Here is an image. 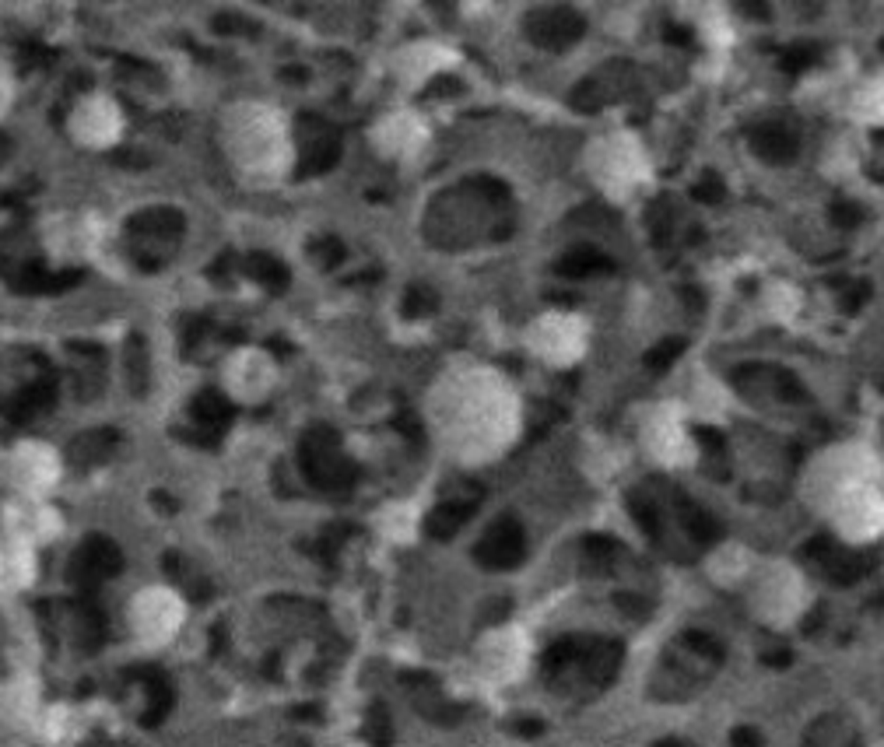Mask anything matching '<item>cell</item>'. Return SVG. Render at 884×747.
<instances>
[{
    "label": "cell",
    "mask_w": 884,
    "mask_h": 747,
    "mask_svg": "<svg viewBox=\"0 0 884 747\" xmlns=\"http://www.w3.org/2000/svg\"><path fill=\"white\" fill-rule=\"evenodd\" d=\"M762 659H765L769 666H780V670H783V666H789V659H793V653H789L786 646H780V650H769V653L762 656Z\"/></svg>",
    "instance_id": "d590c367"
},
{
    "label": "cell",
    "mask_w": 884,
    "mask_h": 747,
    "mask_svg": "<svg viewBox=\"0 0 884 747\" xmlns=\"http://www.w3.org/2000/svg\"><path fill=\"white\" fill-rule=\"evenodd\" d=\"M664 39L674 42V46H691V42H695V35H691L688 28H681V25H667V28H664Z\"/></svg>",
    "instance_id": "836d02e7"
},
{
    "label": "cell",
    "mask_w": 884,
    "mask_h": 747,
    "mask_svg": "<svg viewBox=\"0 0 884 747\" xmlns=\"http://www.w3.org/2000/svg\"><path fill=\"white\" fill-rule=\"evenodd\" d=\"M53 400H57V379H53V373H46V375H39V379H32L28 386H21L18 393L4 397V400H0V411H4L11 421H28L32 414L53 407Z\"/></svg>",
    "instance_id": "9c48e42d"
},
{
    "label": "cell",
    "mask_w": 884,
    "mask_h": 747,
    "mask_svg": "<svg viewBox=\"0 0 884 747\" xmlns=\"http://www.w3.org/2000/svg\"><path fill=\"white\" fill-rule=\"evenodd\" d=\"M214 32H253V25H246V21H235V14H218L214 18Z\"/></svg>",
    "instance_id": "1f68e13d"
},
{
    "label": "cell",
    "mask_w": 884,
    "mask_h": 747,
    "mask_svg": "<svg viewBox=\"0 0 884 747\" xmlns=\"http://www.w3.org/2000/svg\"><path fill=\"white\" fill-rule=\"evenodd\" d=\"M730 747H762V734L755 727H737L730 734Z\"/></svg>",
    "instance_id": "f546056e"
},
{
    "label": "cell",
    "mask_w": 884,
    "mask_h": 747,
    "mask_svg": "<svg viewBox=\"0 0 884 747\" xmlns=\"http://www.w3.org/2000/svg\"><path fill=\"white\" fill-rule=\"evenodd\" d=\"M688 348L685 337H667V341H660L657 348H650L646 351V358H642V366L646 369H653V373H664V369H671L674 362H678V355Z\"/></svg>",
    "instance_id": "d6986e66"
},
{
    "label": "cell",
    "mask_w": 884,
    "mask_h": 747,
    "mask_svg": "<svg viewBox=\"0 0 884 747\" xmlns=\"http://www.w3.org/2000/svg\"><path fill=\"white\" fill-rule=\"evenodd\" d=\"M621 659H625V646L621 643H614V639H583L580 670H583V677H587L593 688H607L618 677Z\"/></svg>",
    "instance_id": "ba28073f"
},
{
    "label": "cell",
    "mask_w": 884,
    "mask_h": 747,
    "mask_svg": "<svg viewBox=\"0 0 884 747\" xmlns=\"http://www.w3.org/2000/svg\"><path fill=\"white\" fill-rule=\"evenodd\" d=\"M881 53H884V39H881Z\"/></svg>",
    "instance_id": "f35d334b"
},
{
    "label": "cell",
    "mask_w": 884,
    "mask_h": 747,
    "mask_svg": "<svg viewBox=\"0 0 884 747\" xmlns=\"http://www.w3.org/2000/svg\"><path fill=\"white\" fill-rule=\"evenodd\" d=\"M232 414H235V411H232V404H228L218 389H204V393H196L194 407H190V418H194L207 435H221V432L228 428Z\"/></svg>",
    "instance_id": "7c38bea8"
},
{
    "label": "cell",
    "mask_w": 884,
    "mask_h": 747,
    "mask_svg": "<svg viewBox=\"0 0 884 747\" xmlns=\"http://www.w3.org/2000/svg\"><path fill=\"white\" fill-rule=\"evenodd\" d=\"M365 737L373 747H390V716L383 705H373L369 709V720H365Z\"/></svg>",
    "instance_id": "603a6c76"
},
{
    "label": "cell",
    "mask_w": 884,
    "mask_h": 747,
    "mask_svg": "<svg viewBox=\"0 0 884 747\" xmlns=\"http://www.w3.org/2000/svg\"><path fill=\"white\" fill-rule=\"evenodd\" d=\"M580 650H583V639H558V643L544 653V674H548V677H558L569 663H580Z\"/></svg>",
    "instance_id": "ac0fdd59"
},
{
    "label": "cell",
    "mask_w": 884,
    "mask_h": 747,
    "mask_svg": "<svg viewBox=\"0 0 884 747\" xmlns=\"http://www.w3.org/2000/svg\"><path fill=\"white\" fill-rule=\"evenodd\" d=\"M628 509H632L635 523L642 527V534H646L650 541H660V537H664V530H660V512H657V505L650 502V495L632 491V495H628Z\"/></svg>",
    "instance_id": "e0dca14e"
},
{
    "label": "cell",
    "mask_w": 884,
    "mask_h": 747,
    "mask_svg": "<svg viewBox=\"0 0 884 747\" xmlns=\"http://www.w3.org/2000/svg\"><path fill=\"white\" fill-rule=\"evenodd\" d=\"M148 681V709H144V727H155L169 716L173 709V688L158 670H137Z\"/></svg>",
    "instance_id": "9a60e30c"
},
{
    "label": "cell",
    "mask_w": 884,
    "mask_h": 747,
    "mask_svg": "<svg viewBox=\"0 0 884 747\" xmlns=\"http://www.w3.org/2000/svg\"><path fill=\"white\" fill-rule=\"evenodd\" d=\"M555 271H558L562 278H593V274H611V271H614V260L603 257V253H596L593 246H580V250L565 253V257L558 260Z\"/></svg>",
    "instance_id": "5bb4252c"
},
{
    "label": "cell",
    "mask_w": 884,
    "mask_h": 747,
    "mask_svg": "<svg viewBox=\"0 0 884 747\" xmlns=\"http://www.w3.org/2000/svg\"><path fill=\"white\" fill-rule=\"evenodd\" d=\"M748 144H751V151L762 158V162H769V166H786V162H793L796 158V148H800V141H796V134L783 127V123H758L751 134H748Z\"/></svg>",
    "instance_id": "30bf717a"
},
{
    "label": "cell",
    "mask_w": 884,
    "mask_h": 747,
    "mask_svg": "<svg viewBox=\"0 0 884 747\" xmlns=\"http://www.w3.org/2000/svg\"><path fill=\"white\" fill-rule=\"evenodd\" d=\"M119 568H123V551L116 548V541H109L102 534H92L78 548V555L71 558L67 579L78 586V593H92L102 579L119 575Z\"/></svg>",
    "instance_id": "3957f363"
},
{
    "label": "cell",
    "mask_w": 884,
    "mask_h": 747,
    "mask_svg": "<svg viewBox=\"0 0 884 747\" xmlns=\"http://www.w3.org/2000/svg\"><path fill=\"white\" fill-rule=\"evenodd\" d=\"M439 309V298H435V291L432 288H425V284H414V288H407V295H404V316H432Z\"/></svg>",
    "instance_id": "ffe728a7"
},
{
    "label": "cell",
    "mask_w": 884,
    "mask_h": 747,
    "mask_svg": "<svg viewBox=\"0 0 884 747\" xmlns=\"http://www.w3.org/2000/svg\"><path fill=\"white\" fill-rule=\"evenodd\" d=\"M583 32H587V21L573 7H548V11H534L527 18V35L541 50H565L576 39H583Z\"/></svg>",
    "instance_id": "5b68a950"
},
{
    "label": "cell",
    "mask_w": 884,
    "mask_h": 747,
    "mask_svg": "<svg viewBox=\"0 0 884 747\" xmlns=\"http://www.w3.org/2000/svg\"><path fill=\"white\" fill-rule=\"evenodd\" d=\"M478 502H481V488H467L464 495H450V498H442V502L428 512V520H425L428 537H435V541H450V537H457V534H460V527L474 516Z\"/></svg>",
    "instance_id": "52a82bcc"
},
{
    "label": "cell",
    "mask_w": 884,
    "mask_h": 747,
    "mask_svg": "<svg viewBox=\"0 0 884 747\" xmlns=\"http://www.w3.org/2000/svg\"><path fill=\"white\" fill-rule=\"evenodd\" d=\"M187 221L176 207H151V211H141L127 221V235L134 239V257L144 253V246H176V239L183 235Z\"/></svg>",
    "instance_id": "8992f818"
},
{
    "label": "cell",
    "mask_w": 884,
    "mask_h": 747,
    "mask_svg": "<svg viewBox=\"0 0 884 747\" xmlns=\"http://www.w3.org/2000/svg\"><path fill=\"white\" fill-rule=\"evenodd\" d=\"M657 747H691V744H685V741H674V737H667V741H660Z\"/></svg>",
    "instance_id": "74e56055"
},
{
    "label": "cell",
    "mask_w": 884,
    "mask_h": 747,
    "mask_svg": "<svg viewBox=\"0 0 884 747\" xmlns=\"http://www.w3.org/2000/svg\"><path fill=\"white\" fill-rule=\"evenodd\" d=\"M814 60H818V46H811V42H793V46H786L783 53H780V67H783L786 74H800Z\"/></svg>",
    "instance_id": "44dd1931"
},
{
    "label": "cell",
    "mask_w": 884,
    "mask_h": 747,
    "mask_svg": "<svg viewBox=\"0 0 884 747\" xmlns=\"http://www.w3.org/2000/svg\"><path fill=\"white\" fill-rule=\"evenodd\" d=\"M674 505H678V512H681V523H685L688 537H691L698 548H709V544H716V541L723 537L719 520H716V516H709L702 505L688 502L681 491H674Z\"/></svg>",
    "instance_id": "8fae6325"
},
{
    "label": "cell",
    "mask_w": 884,
    "mask_h": 747,
    "mask_svg": "<svg viewBox=\"0 0 884 747\" xmlns=\"http://www.w3.org/2000/svg\"><path fill=\"white\" fill-rule=\"evenodd\" d=\"M723 196H726V187H723V180H716L712 173H705V180L691 187V200H698V204H719Z\"/></svg>",
    "instance_id": "484cf974"
},
{
    "label": "cell",
    "mask_w": 884,
    "mask_h": 747,
    "mask_svg": "<svg viewBox=\"0 0 884 747\" xmlns=\"http://www.w3.org/2000/svg\"><path fill=\"white\" fill-rule=\"evenodd\" d=\"M509 730H512L516 737H541V734H544V723L530 716V720H519V723H512Z\"/></svg>",
    "instance_id": "d6a6232c"
},
{
    "label": "cell",
    "mask_w": 884,
    "mask_h": 747,
    "mask_svg": "<svg viewBox=\"0 0 884 747\" xmlns=\"http://www.w3.org/2000/svg\"><path fill=\"white\" fill-rule=\"evenodd\" d=\"M242 274L253 278L264 291H271V295H281V291L292 284L288 267H285L278 257H271V253H250V257L242 260Z\"/></svg>",
    "instance_id": "4fadbf2b"
},
{
    "label": "cell",
    "mask_w": 884,
    "mask_h": 747,
    "mask_svg": "<svg viewBox=\"0 0 884 747\" xmlns=\"http://www.w3.org/2000/svg\"><path fill=\"white\" fill-rule=\"evenodd\" d=\"M583 551H587L589 565H611V561L618 558V551H621V544L618 541H611V537H600V534H589L587 541H583Z\"/></svg>",
    "instance_id": "7402d4cb"
},
{
    "label": "cell",
    "mask_w": 884,
    "mask_h": 747,
    "mask_svg": "<svg viewBox=\"0 0 884 747\" xmlns=\"http://www.w3.org/2000/svg\"><path fill=\"white\" fill-rule=\"evenodd\" d=\"M741 11H744V14H755L758 21L769 18V7H765V4H741Z\"/></svg>",
    "instance_id": "8d00e7d4"
},
{
    "label": "cell",
    "mask_w": 884,
    "mask_h": 747,
    "mask_svg": "<svg viewBox=\"0 0 884 747\" xmlns=\"http://www.w3.org/2000/svg\"><path fill=\"white\" fill-rule=\"evenodd\" d=\"M298 166L295 176H319L327 169L337 166L341 158V141L334 134L330 123H323L319 116H298Z\"/></svg>",
    "instance_id": "7a4b0ae2"
},
{
    "label": "cell",
    "mask_w": 884,
    "mask_h": 747,
    "mask_svg": "<svg viewBox=\"0 0 884 747\" xmlns=\"http://www.w3.org/2000/svg\"><path fill=\"white\" fill-rule=\"evenodd\" d=\"M600 105H603V92H600L596 81H583V85L573 92V109H580V112H596Z\"/></svg>",
    "instance_id": "d4e9b609"
},
{
    "label": "cell",
    "mask_w": 884,
    "mask_h": 747,
    "mask_svg": "<svg viewBox=\"0 0 884 747\" xmlns=\"http://www.w3.org/2000/svg\"><path fill=\"white\" fill-rule=\"evenodd\" d=\"M527 555V534L519 527L516 516H502L488 527V534L478 541L474 548V558L478 565H485L491 572H505V568H516Z\"/></svg>",
    "instance_id": "277c9868"
},
{
    "label": "cell",
    "mask_w": 884,
    "mask_h": 747,
    "mask_svg": "<svg viewBox=\"0 0 884 747\" xmlns=\"http://www.w3.org/2000/svg\"><path fill=\"white\" fill-rule=\"evenodd\" d=\"M860 221H864V207H860V204H853V200H835V204H832V225H835V228H846V232H849V228H857Z\"/></svg>",
    "instance_id": "cb8c5ba5"
},
{
    "label": "cell",
    "mask_w": 884,
    "mask_h": 747,
    "mask_svg": "<svg viewBox=\"0 0 884 747\" xmlns=\"http://www.w3.org/2000/svg\"><path fill=\"white\" fill-rule=\"evenodd\" d=\"M618 604L625 607V614H632V618H639V614H646L642 607H646V600H639V597H628V593H618Z\"/></svg>",
    "instance_id": "e575fe53"
},
{
    "label": "cell",
    "mask_w": 884,
    "mask_h": 747,
    "mask_svg": "<svg viewBox=\"0 0 884 747\" xmlns=\"http://www.w3.org/2000/svg\"><path fill=\"white\" fill-rule=\"evenodd\" d=\"M695 435H698V443H702L705 450H712V453H723V446H726V435L716 432V428H698Z\"/></svg>",
    "instance_id": "4dcf8cb0"
},
{
    "label": "cell",
    "mask_w": 884,
    "mask_h": 747,
    "mask_svg": "<svg viewBox=\"0 0 884 747\" xmlns=\"http://www.w3.org/2000/svg\"><path fill=\"white\" fill-rule=\"evenodd\" d=\"M298 464H302L305 481L312 488L327 491V495H344L358 481V467L344 457L337 432L327 428V425H316V428H309L302 435V443H298Z\"/></svg>",
    "instance_id": "6da1fadb"
},
{
    "label": "cell",
    "mask_w": 884,
    "mask_h": 747,
    "mask_svg": "<svg viewBox=\"0 0 884 747\" xmlns=\"http://www.w3.org/2000/svg\"><path fill=\"white\" fill-rule=\"evenodd\" d=\"M871 298V284L867 281H860V284H853L849 291H846V302H842V309L853 316V312H860V305Z\"/></svg>",
    "instance_id": "f1b7e54d"
},
{
    "label": "cell",
    "mask_w": 884,
    "mask_h": 747,
    "mask_svg": "<svg viewBox=\"0 0 884 747\" xmlns=\"http://www.w3.org/2000/svg\"><path fill=\"white\" fill-rule=\"evenodd\" d=\"M78 625H81V646L85 650H98L102 639H105V618H102V611H98L92 600L78 604Z\"/></svg>",
    "instance_id": "2e32d148"
},
{
    "label": "cell",
    "mask_w": 884,
    "mask_h": 747,
    "mask_svg": "<svg viewBox=\"0 0 884 747\" xmlns=\"http://www.w3.org/2000/svg\"><path fill=\"white\" fill-rule=\"evenodd\" d=\"M312 253H316V260L330 271V267H337L341 260H344V246L337 243V239H319L316 246H312Z\"/></svg>",
    "instance_id": "83f0119b"
},
{
    "label": "cell",
    "mask_w": 884,
    "mask_h": 747,
    "mask_svg": "<svg viewBox=\"0 0 884 747\" xmlns=\"http://www.w3.org/2000/svg\"><path fill=\"white\" fill-rule=\"evenodd\" d=\"M685 646L695 650V653L709 656V659H723V646L705 632H685Z\"/></svg>",
    "instance_id": "4316f807"
}]
</instances>
